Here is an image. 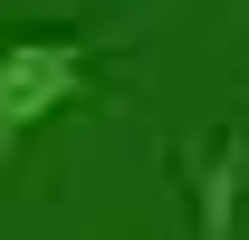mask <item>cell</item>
<instances>
[{
    "mask_svg": "<svg viewBox=\"0 0 249 240\" xmlns=\"http://www.w3.org/2000/svg\"><path fill=\"white\" fill-rule=\"evenodd\" d=\"M77 87H87V48L77 39H58V29H10L0 39V163L29 144Z\"/></svg>",
    "mask_w": 249,
    "mask_h": 240,
    "instance_id": "obj_1",
    "label": "cell"
}]
</instances>
